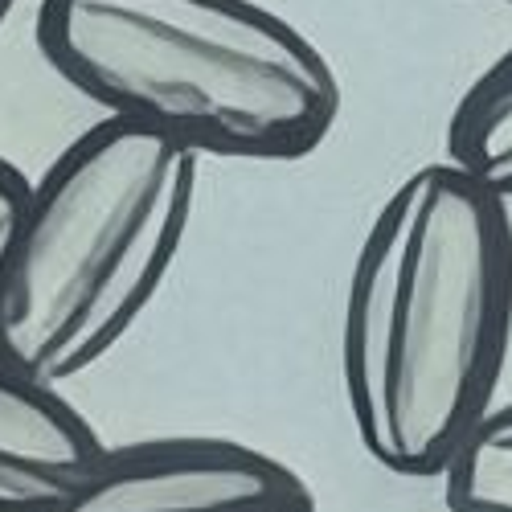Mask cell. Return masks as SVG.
<instances>
[{
  "label": "cell",
  "mask_w": 512,
  "mask_h": 512,
  "mask_svg": "<svg viewBox=\"0 0 512 512\" xmlns=\"http://www.w3.org/2000/svg\"><path fill=\"white\" fill-rule=\"evenodd\" d=\"M508 345V201L451 160L414 168L377 205L340 308V390L365 455L439 480L496 406Z\"/></svg>",
  "instance_id": "obj_1"
},
{
  "label": "cell",
  "mask_w": 512,
  "mask_h": 512,
  "mask_svg": "<svg viewBox=\"0 0 512 512\" xmlns=\"http://www.w3.org/2000/svg\"><path fill=\"white\" fill-rule=\"evenodd\" d=\"M33 41L103 119L193 156L300 160L340 115L324 50L259 0H41Z\"/></svg>",
  "instance_id": "obj_2"
},
{
  "label": "cell",
  "mask_w": 512,
  "mask_h": 512,
  "mask_svg": "<svg viewBox=\"0 0 512 512\" xmlns=\"http://www.w3.org/2000/svg\"><path fill=\"white\" fill-rule=\"evenodd\" d=\"M201 156L95 119L29 181L0 263V361L41 386L95 369L185 246Z\"/></svg>",
  "instance_id": "obj_3"
},
{
  "label": "cell",
  "mask_w": 512,
  "mask_h": 512,
  "mask_svg": "<svg viewBox=\"0 0 512 512\" xmlns=\"http://www.w3.org/2000/svg\"><path fill=\"white\" fill-rule=\"evenodd\" d=\"M54 512H316L312 488L275 455L218 435L103 447Z\"/></svg>",
  "instance_id": "obj_4"
},
{
  "label": "cell",
  "mask_w": 512,
  "mask_h": 512,
  "mask_svg": "<svg viewBox=\"0 0 512 512\" xmlns=\"http://www.w3.org/2000/svg\"><path fill=\"white\" fill-rule=\"evenodd\" d=\"M103 447L91 418L58 386L0 361V512H54Z\"/></svg>",
  "instance_id": "obj_5"
},
{
  "label": "cell",
  "mask_w": 512,
  "mask_h": 512,
  "mask_svg": "<svg viewBox=\"0 0 512 512\" xmlns=\"http://www.w3.org/2000/svg\"><path fill=\"white\" fill-rule=\"evenodd\" d=\"M447 160L512 201V46L459 95L447 119Z\"/></svg>",
  "instance_id": "obj_6"
},
{
  "label": "cell",
  "mask_w": 512,
  "mask_h": 512,
  "mask_svg": "<svg viewBox=\"0 0 512 512\" xmlns=\"http://www.w3.org/2000/svg\"><path fill=\"white\" fill-rule=\"evenodd\" d=\"M447 512H512V402H496L439 472Z\"/></svg>",
  "instance_id": "obj_7"
},
{
  "label": "cell",
  "mask_w": 512,
  "mask_h": 512,
  "mask_svg": "<svg viewBox=\"0 0 512 512\" xmlns=\"http://www.w3.org/2000/svg\"><path fill=\"white\" fill-rule=\"evenodd\" d=\"M25 189H29V177L13 160L0 156V263H5V246H9L13 222H17V209L25 201Z\"/></svg>",
  "instance_id": "obj_8"
},
{
  "label": "cell",
  "mask_w": 512,
  "mask_h": 512,
  "mask_svg": "<svg viewBox=\"0 0 512 512\" xmlns=\"http://www.w3.org/2000/svg\"><path fill=\"white\" fill-rule=\"evenodd\" d=\"M13 5H17V0H0V25H5V21H9V13H13Z\"/></svg>",
  "instance_id": "obj_9"
},
{
  "label": "cell",
  "mask_w": 512,
  "mask_h": 512,
  "mask_svg": "<svg viewBox=\"0 0 512 512\" xmlns=\"http://www.w3.org/2000/svg\"><path fill=\"white\" fill-rule=\"evenodd\" d=\"M504 5H512V0H504Z\"/></svg>",
  "instance_id": "obj_10"
}]
</instances>
